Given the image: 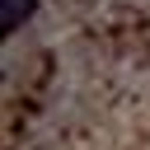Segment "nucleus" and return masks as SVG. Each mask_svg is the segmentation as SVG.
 Listing matches in <instances>:
<instances>
[{"instance_id": "1", "label": "nucleus", "mask_w": 150, "mask_h": 150, "mask_svg": "<svg viewBox=\"0 0 150 150\" xmlns=\"http://www.w3.org/2000/svg\"><path fill=\"white\" fill-rule=\"evenodd\" d=\"M33 9V0H5V28H19V19Z\"/></svg>"}]
</instances>
